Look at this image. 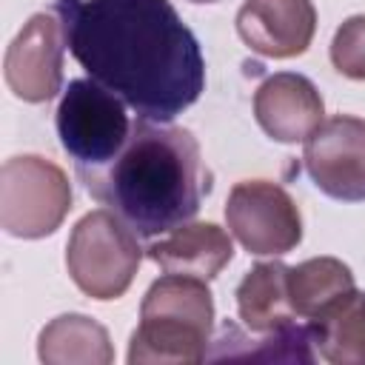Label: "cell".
Listing matches in <instances>:
<instances>
[{
	"instance_id": "cell-1",
	"label": "cell",
	"mask_w": 365,
	"mask_h": 365,
	"mask_svg": "<svg viewBox=\"0 0 365 365\" xmlns=\"http://www.w3.org/2000/svg\"><path fill=\"white\" fill-rule=\"evenodd\" d=\"M66 43L91 80L137 117L171 123L205 88V60L171 0H54Z\"/></svg>"
},
{
	"instance_id": "cell-2",
	"label": "cell",
	"mask_w": 365,
	"mask_h": 365,
	"mask_svg": "<svg viewBox=\"0 0 365 365\" xmlns=\"http://www.w3.org/2000/svg\"><path fill=\"white\" fill-rule=\"evenodd\" d=\"M77 177L137 237L168 234L191 222L211 188L197 137L143 117L131 123V134L111 163L77 168Z\"/></svg>"
},
{
	"instance_id": "cell-3",
	"label": "cell",
	"mask_w": 365,
	"mask_h": 365,
	"mask_svg": "<svg viewBox=\"0 0 365 365\" xmlns=\"http://www.w3.org/2000/svg\"><path fill=\"white\" fill-rule=\"evenodd\" d=\"M214 328V297L205 279L165 274L140 302V325L128 342V365L202 362Z\"/></svg>"
},
{
	"instance_id": "cell-4",
	"label": "cell",
	"mask_w": 365,
	"mask_h": 365,
	"mask_svg": "<svg viewBox=\"0 0 365 365\" xmlns=\"http://www.w3.org/2000/svg\"><path fill=\"white\" fill-rule=\"evenodd\" d=\"M143 262V245L114 211L97 208L77 220L66 242L71 282L91 299H120Z\"/></svg>"
},
{
	"instance_id": "cell-5",
	"label": "cell",
	"mask_w": 365,
	"mask_h": 365,
	"mask_svg": "<svg viewBox=\"0 0 365 365\" xmlns=\"http://www.w3.org/2000/svg\"><path fill=\"white\" fill-rule=\"evenodd\" d=\"M71 211L66 171L37 154H20L0 168V225L9 237L40 240L54 234Z\"/></svg>"
},
{
	"instance_id": "cell-6",
	"label": "cell",
	"mask_w": 365,
	"mask_h": 365,
	"mask_svg": "<svg viewBox=\"0 0 365 365\" xmlns=\"http://www.w3.org/2000/svg\"><path fill=\"white\" fill-rule=\"evenodd\" d=\"M57 137L77 168L111 163L131 134L125 103L97 80H71L60 97Z\"/></svg>"
},
{
	"instance_id": "cell-7",
	"label": "cell",
	"mask_w": 365,
	"mask_h": 365,
	"mask_svg": "<svg viewBox=\"0 0 365 365\" xmlns=\"http://www.w3.org/2000/svg\"><path fill=\"white\" fill-rule=\"evenodd\" d=\"M225 222L254 257H282L302 240V214L294 197L268 180H242L228 191Z\"/></svg>"
},
{
	"instance_id": "cell-8",
	"label": "cell",
	"mask_w": 365,
	"mask_h": 365,
	"mask_svg": "<svg viewBox=\"0 0 365 365\" xmlns=\"http://www.w3.org/2000/svg\"><path fill=\"white\" fill-rule=\"evenodd\" d=\"M66 46V26L54 9L31 14L6 48L3 74L11 94L23 103H48L57 97L63 88Z\"/></svg>"
},
{
	"instance_id": "cell-9",
	"label": "cell",
	"mask_w": 365,
	"mask_h": 365,
	"mask_svg": "<svg viewBox=\"0 0 365 365\" xmlns=\"http://www.w3.org/2000/svg\"><path fill=\"white\" fill-rule=\"evenodd\" d=\"M305 171L314 185L342 202L365 200V120L336 114L305 140Z\"/></svg>"
},
{
	"instance_id": "cell-10",
	"label": "cell",
	"mask_w": 365,
	"mask_h": 365,
	"mask_svg": "<svg viewBox=\"0 0 365 365\" xmlns=\"http://www.w3.org/2000/svg\"><path fill=\"white\" fill-rule=\"evenodd\" d=\"M234 23L251 51L288 60L308 51L317 31V9L311 0H242Z\"/></svg>"
},
{
	"instance_id": "cell-11",
	"label": "cell",
	"mask_w": 365,
	"mask_h": 365,
	"mask_svg": "<svg viewBox=\"0 0 365 365\" xmlns=\"http://www.w3.org/2000/svg\"><path fill=\"white\" fill-rule=\"evenodd\" d=\"M254 117L277 143H305L325 120L319 88L297 71H277L254 91Z\"/></svg>"
},
{
	"instance_id": "cell-12",
	"label": "cell",
	"mask_w": 365,
	"mask_h": 365,
	"mask_svg": "<svg viewBox=\"0 0 365 365\" xmlns=\"http://www.w3.org/2000/svg\"><path fill=\"white\" fill-rule=\"evenodd\" d=\"M145 257L165 274H188L208 282L231 262L234 242L214 222H182L168 237L151 242Z\"/></svg>"
},
{
	"instance_id": "cell-13",
	"label": "cell",
	"mask_w": 365,
	"mask_h": 365,
	"mask_svg": "<svg viewBox=\"0 0 365 365\" xmlns=\"http://www.w3.org/2000/svg\"><path fill=\"white\" fill-rule=\"evenodd\" d=\"M288 268L285 262H257L237 285V314L242 325L254 334H271L297 322L288 297Z\"/></svg>"
},
{
	"instance_id": "cell-14",
	"label": "cell",
	"mask_w": 365,
	"mask_h": 365,
	"mask_svg": "<svg viewBox=\"0 0 365 365\" xmlns=\"http://www.w3.org/2000/svg\"><path fill=\"white\" fill-rule=\"evenodd\" d=\"M356 294L351 268L336 257H314L288 268V297L299 319L314 322Z\"/></svg>"
},
{
	"instance_id": "cell-15",
	"label": "cell",
	"mask_w": 365,
	"mask_h": 365,
	"mask_svg": "<svg viewBox=\"0 0 365 365\" xmlns=\"http://www.w3.org/2000/svg\"><path fill=\"white\" fill-rule=\"evenodd\" d=\"M37 356L46 365H111L114 348L108 331L86 314H60L43 325Z\"/></svg>"
},
{
	"instance_id": "cell-16",
	"label": "cell",
	"mask_w": 365,
	"mask_h": 365,
	"mask_svg": "<svg viewBox=\"0 0 365 365\" xmlns=\"http://www.w3.org/2000/svg\"><path fill=\"white\" fill-rule=\"evenodd\" d=\"M214 351H208L205 359H222V356H251V359H274V362H314V334L311 325H288L271 334H262V339H248L234 322H222L220 336L214 339Z\"/></svg>"
},
{
	"instance_id": "cell-17",
	"label": "cell",
	"mask_w": 365,
	"mask_h": 365,
	"mask_svg": "<svg viewBox=\"0 0 365 365\" xmlns=\"http://www.w3.org/2000/svg\"><path fill=\"white\" fill-rule=\"evenodd\" d=\"M314 348L331 365H365V294H351L328 317L308 322Z\"/></svg>"
},
{
	"instance_id": "cell-18",
	"label": "cell",
	"mask_w": 365,
	"mask_h": 365,
	"mask_svg": "<svg viewBox=\"0 0 365 365\" xmlns=\"http://www.w3.org/2000/svg\"><path fill=\"white\" fill-rule=\"evenodd\" d=\"M331 63L348 80H365V14L342 20L331 40Z\"/></svg>"
},
{
	"instance_id": "cell-19",
	"label": "cell",
	"mask_w": 365,
	"mask_h": 365,
	"mask_svg": "<svg viewBox=\"0 0 365 365\" xmlns=\"http://www.w3.org/2000/svg\"><path fill=\"white\" fill-rule=\"evenodd\" d=\"M191 3H217V0H191Z\"/></svg>"
}]
</instances>
